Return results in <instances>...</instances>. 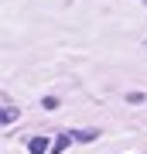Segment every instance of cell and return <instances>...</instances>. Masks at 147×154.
<instances>
[{"label": "cell", "mask_w": 147, "mask_h": 154, "mask_svg": "<svg viewBox=\"0 0 147 154\" xmlns=\"http://www.w3.org/2000/svg\"><path fill=\"white\" fill-rule=\"evenodd\" d=\"M44 151H48V140H44V137H34L31 140V154H44Z\"/></svg>", "instance_id": "6da1fadb"}]
</instances>
